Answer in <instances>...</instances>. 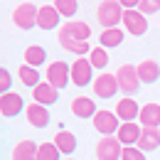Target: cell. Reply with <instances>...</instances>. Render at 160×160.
<instances>
[{
	"label": "cell",
	"instance_id": "1",
	"mask_svg": "<svg viewBox=\"0 0 160 160\" xmlns=\"http://www.w3.org/2000/svg\"><path fill=\"white\" fill-rule=\"evenodd\" d=\"M123 8H121L118 0H103L99 8H96V20L103 25V30H111V27H118L123 22Z\"/></svg>",
	"mask_w": 160,
	"mask_h": 160
},
{
	"label": "cell",
	"instance_id": "2",
	"mask_svg": "<svg viewBox=\"0 0 160 160\" xmlns=\"http://www.w3.org/2000/svg\"><path fill=\"white\" fill-rule=\"evenodd\" d=\"M69 77H72V84L74 86H89L94 84V67L86 57H77V59L69 64Z\"/></svg>",
	"mask_w": 160,
	"mask_h": 160
},
{
	"label": "cell",
	"instance_id": "3",
	"mask_svg": "<svg viewBox=\"0 0 160 160\" xmlns=\"http://www.w3.org/2000/svg\"><path fill=\"white\" fill-rule=\"evenodd\" d=\"M116 81H118V89L123 91V96H133V94H138V89H140V79H138V72H136L133 64L118 67Z\"/></svg>",
	"mask_w": 160,
	"mask_h": 160
},
{
	"label": "cell",
	"instance_id": "4",
	"mask_svg": "<svg viewBox=\"0 0 160 160\" xmlns=\"http://www.w3.org/2000/svg\"><path fill=\"white\" fill-rule=\"evenodd\" d=\"M91 121H94V128L101 133V138H106V136H116V131H118V126H121L116 111H106V108H99L96 116H94Z\"/></svg>",
	"mask_w": 160,
	"mask_h": 160
},
{
	"label": "cell",
	"instance_id": "5",
	"mask_svg": "<svg viewBox=\"0 0 160 160\" xmlns=\"http://www.w3.org/2000/svg\"><path fill=\"white\" fill-rule=\"evenodd\" d=\"M37 5H32V2H22L15 8V12H12V22L20 27V30H32V27H37Z\"/></svg>",
	"mask_w": 160,
	"mask_h": 160
},
{
	"label": "cell",
	"instance_id": "6",
	"mask_svg": "<svg viewBox=\"0 0 160 160\" xmlns=\"http://www.w3.org/2000/svg\"><path fill=\"white\" fill-rule=\"evenodd\" d=\"M118 81H116V74H108V72H101L99 77L94 79V94L99 99H113L118 94Z\"/></svg>",
	"mask_w": 160,
	"mask_h": 160
},
{
	"label": "cell",
	"instance_id": "7",
	"mask_svg": "<svg viewBox=\"0 0 160 160\" xmlns=\"http://www.w3.org/2000/svg\"><path fill=\"white\" fill-rule=\"evenodd\" d=\"M121 153H123V145L116 136H106L96 143V160H121Z\"/></svg>",
	"mask_w": 160,
	"mask_h": 160
},
{
	"label": "cell",
	"instance_id": "8",
	"mask_svg": "<svg viewBox=\"0 0 160 160\" xmlns=\"http://www.w3.org/2000/svg\"><path fill=\"white\" fill-rule=\"evenodd\" d=\"M22 111H25V101H22V96L18 91H8V94L0 96V116L15 118V116H20Z\"/></svg>",
	"mask_w": 160,
	"mask_h": 160
},
{
	"label": "cell",
	"instance_id": "9",
	"mask_svg": "<svg viewBox=\"0 0 160 160\" xmlns=\"http://www.w3.org/2000/svg\"><path fill=\"white\" fill-rule=\"evenodd\" d=\"M123 27H126L128 35L143 37V35L148 32V20H145V15L138 12V10H126V12H123Z\"/></svg>",
	"mask_w": 160,
	"mask_h": 160
},
{
	"label": "cell",
	"instance_id": "10",
	"mask_svg": "<svg viewBox=\"0 0 160 160\" xmlns=\"http://www.w3.org/2000/svg\"><path fill=\"white\" fill-rule=\"evenodd\" d=\"M47 81L54 86V89H64L72 77H69V64L67 62H52L49 67H47Z\"/></svg>",
	"mask_w": 160,
	"mask_h": 160
},
{
	"label": "cell",
	"instance_id": "11",
	"mask_svg": "<svg viewBox=\"0 0 160 160\" xmlns=\"http://www.w3.org/2000/svg\"><path fill=\"white\" fill-rule=\"evenodd\" d=\"M140 133H143V126H140L138 121H133V123H121L118 131H116V138H118V143L123 148H128V145H138Z\"/></svg>",
	"mask_w": 160,
	"mask_h": 160
},
{
	"label": "cell",
	"instance_id": "12",
	"mask_svg": "<svg viewBox=\"0 0 160 160\" xmlns=\"http://www.w3.org/2000/svg\"><path fill=\"white\" fill-rule=\"evenodd\" d=\"M138 113H140V106L133 101V96L118 99V103H116V116H118L121 123H133V121H138Z\"/></svg>",
	"mask_w": 160,
	"mask_h": 160
},
{
	"label": "cell",
	"instance_id": "13",
	"mask_svg": "<svg viewBox=\"0 0 160 160\" xmlns=\"http://www.w3.org/2000/svg\"><path fill=\"white\" fill-rule=\"evenodd\" d=\"M59 35H67V37H72V40H77V42H89V37H91V27H89V22L69 20L64 27H59Z\"/></svg>",
	"mask_w": 160,
	"mask_h": 160
},
{
	"label": "cell",
	"instance_id": "14",
	"mask_svg": "<svg viewBox=\"0 0 160 160\" xmlns=\"http://www.w3.org/2000/svg\"><path fill=\"white\" fill-rule=\"evenodd\" d=\"M32 99H35V103L52 106V103H57V99H59V89H54L49 81H40V84L32 89Z\"/></svg>",
	"mask_w": 160,
	"mask_h": 160
},
{
	"label": "cell",
	"instance_id": "15",
	"mask_svg": "<svg viewBox=\"0 0 160 160\" xmlns=\"http://www.w3.org/2000/svg\"><path fill=\"white\" fill-rule=\"evenodd\" d=\"M25 113H27V123L30 126H35V128H44V126H49V111H47V106H42V103H27L25 106Z\"/></svg>",
	"mask_w": 160,
	"mask_h": 160
},
{
	"label": "cell",
	"instance_id": "16",
	"mask_svg": "<svg viewBox=\"0 0 160 160\" xmlns=\"http://www.w3.org/2000/svg\"><path fill=\"white\" fill-rule=\"evenodd\" d=\"M59 20L62 15L57 12L54 5H42L37 10V27L40 30H54V27H59Z\"/></svg>",
	"mask_w": 160,
	"mask_h": 160
},
{
	"label": "cell",
	"instance_id": "17",
	"mask_svg": "<svg viewBox=\"0 0 160 160\" xmlns=\"http://www.w3.org/2000/svg\"><path fill=\"white\" fill-rule=\"evenodd\" d=\"M140 84H155L160 79V64L155 59H143L140 64H136Z\"/></svg>",
	"mask_w": 160,
	"mask_h": 160
},
{
	"label": "cell",
	"instance_id": "18",
	"mask_svg": "<svg viewBox=\"0 0 160 160\" xmlns=\"http://www.w3.org/2000/svg\"><path fill=\"white\" fill-rule=\"evenodd\" d=\"M96 103H94V99H89V96H77V99L72 101V113L77 116V118L86 121V118H94L96 116Z\"/></svg>",
	"mask_w": 160,
	"mask_h": 160
},
{
	"label": "cell",
	"instance_id": "19",
	"mask_svg": "<svg viewBox=\"0 0 160 160\" xmlns=\"http://www.w3.org/2000/svg\"><path fill=\"white\" fill-rule=\"evenodd\" d=\"M138 123L143 128H160V103H145V106H140Z\"/></svg>",
	"mask_w": 160,
	"mask_h": 160
},
{
	"label": "cell",
	"instance_id": "20",
	"mask_svg": "<svg viewBox=\"0 0 160 160\" xmlns=\"http://www.w3.org/2000/svg\"><path fill=\"white\" fill-rule=\"evenodd\" d=\"M57 148H59V153L67 158V155H72L74 150H77V136L72 133V131H57V136L52 140Z\"/></svg>",
	"mask_w": 160,
	"mask_h": 160
},
{
	"label": "cell",
	"instance_id": "21",
	"mask_svg": "<svg viewBox=\"0 0 160 160\" xmlns=\"http://www.w3.org/2000/svg\"><path fill=\"white\" fill-rule=\"evenodd\" d=\"M136 148L143 150V153H153L155 148H160V131H158V128H143L140 140H138Z\"/></svg>",
	"mask_w": 160,
	"mask_h": 160
},
{
	"label": "cell",
	"instance_id": "22",
	"mask_svg": "<svg viewBox=\"0 0 160 160\" xmlns=\"http://www.w3.org/2000/svg\"><path fill=\"white\" fill-rule=\"evenodd\" d=\"M37 145L35 140H20L15 148H12V160H37Z\"/></svg>",
	"mask_w": 160,
	"mask_h": 160
},
{
	"label": "cell",
	"instance_id": "23",
	"mask_svg": "<svg viewBox=\"0 0 160 160\" xmlns=\"http://www.w3.org/2000/svg\"><path fill=\"white\" fill-rule=\"evenodd\" d=\"M57 37H59L62 49H67V52H74L77 57H89V52L94 49L89 42H77V40H72V37H67V35H57Z\"/></svg>",
	"mask_w": 160,
	"mask_h": 160
},
{
	"label": "cell",
	"instance_id": "24",
	"mask_svg": "<svg viewBox=\"0 0 160 160\" xmlns=\"http://www.w3.org/2000/svg\"><path fill=\"white\" fill-rule=\"evenodd\" d=\"M123 37H126V32H123L121 27H111V30H103L99 35V44L103 49H108V47H121Z\"/></svg>",
	"mask_w": 160,
	"mask_h": 160
},
{
	"label": "cell",
	"instance_id": "25",
	"mask_svg": "<svg viewBox=\"0 0 160 160\" xmlns=\"http://www.w3.org/2000/svg\"><path fill=\"white\" fill-rule=\"evenodd\" d=\"M47 62V52H44V47L42 44H30L27 49H25V64L27 67H42Z\"/></svg>",
	"mask_w": 160,
	"mask_h": 160
},
{
	"label": "cell",
	"instance_id": "26",
	"mask_svg": "<svg viewBox=\"0 0 160 160\" xmlns=\"http://www.w3.org/2000/svg\"><path fill=\"white\" fill-rule=\"evenodd\" d=\"M18 77H20V81L25 84V86H37L42 81V77H40V69H35V67H27V64H22L20 69H18Z\"/></svg>",
	"mask_w": 160,
	"mask_h": 160
},
{
	"label": "cell",
	"instance_id": "27",
	"mask_svg": "<svg viewBox=\"0 0 160 160\" xmlns=\"http://www.w3.org/2000/svg\"><path fill=\"white\" fill-rule=\"evenodd\" d=\"M52 5L57 8V12H59L62 18H67V22L79 12V0H54Z\"/></svg>",
	"mask_w": 160,
	"mask_h": 160
},
{
	"label": "cell",
	"instance_id": "28",
	"mask_svg": "<svg viewBox=\"0 0 160 160\" xmlns=\"http://www.w3.org/2000/svg\"><path fill=\"white\" fill-rule=\"evenodd\" d=\"M86 59L91 62L94 69H106V67H108V49H103V47H94V49L89 52Z\"/></svg>",
	"mask_w": 160,
	"mask_h": 160
},
{
	"label": "cell",
	"instance_id": "29",
	"mask_svg": "<svg viewBox=\"0 0 160 160\" xmlns=\"http://www.w3.org/2000/svg\"><path fill=\"white\" fill-rule=\"evenodd\" d=\"M37 160H62V153L54 143H40L37 145Z\"/></svg>",
	"mask_w": 160,
	"mask_h": 160
},
{
	"label": "cell",
	"instance_id": "30",
	"mask_svg": "<svg viewBox=\"0 0 160 160\" xmlns=\"http://www.w3.org/2000/svg\"><path fill=\"white\" fill-rule=\"evenodd\" d=\"M158 10H160V0H140V5H138V12H143L145 18L155 15Z\"/></svg>",
	"mask_w": 160,
	"mask_h": 160
},
{
	"label": "cell",
	"instance_id": "31",
	"mask_svg": "<svg viewBox=\"0 0 160 160\" xmlns=\"http://www.w3.org/2000/svg\"><path fill=\"white\" fill-rule=\"evenodd\" d=\"M121 160H145V153H143V150H138L136 145H128V148H123Z\"/></svg>",
	"mask_w": 160,
	"mask_h": 160
},
{
	"label": "cell",
	"instance_id": "32",
	"mask_svg": "<svg viewBox=\"0 0 160 160\" xmlns=\"http://www.w3.org/2000/svg\"><path fill=\"white\" fill-rule=\"evenodd\" d=\"M10 86H12V77H10V72H8L5 67H0V96L8 94Z\"/></svg>",
	"mask_w": 160,
	"mask_h": 160
},
{
	"label": "cell",
	"instance_id": "33",
	"mask_svg": "<svg viewBox=\"0 0 160 160\" xmlns=\"http://www.w3.org/2000/svg\"><path fill=\"white\" fill-rule=\"evenodd\" d=\"M118 2L126 10H138V5H140V0H118Z\"/></svg>",
	"mask_w": 160,
	"mask_h": 160
},
{
	"label": "cell",
	"instance_id": "34",
	"mask_svg": "<svg viewBox=\"0 0 160 160\" xmlns=\"http://www.w3.org/2000/svg\"><path fill=\"white\" fill-rule=\"evenodd\" d=\"M64 160H74V158H64Z\"/></svg>",
	"mask_w": 160,
	"mask_h": 160
},
{
	"label": "cell",
	"instance_id": "35",
	"mask_svg": "<svg viewBox=\"0 0 160 160\" xmlns=\"http://www.w3.org/2000/svg\"><path fill=\"white\" fill-rule=\"evenodd\" d=\"M158 131H160V128H158Z\"/></svg>",
	"mask_w": 160,
	"mask_h": 160
}]
</instances>
